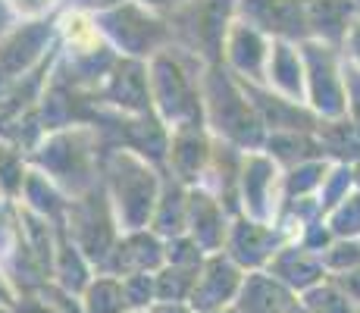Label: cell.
Returning <instances> with one entry per match:
<instances>
[{
  "mask_svg": "<svg viewBox=\"0 0 360 313\" xmlns=\"http://www.w3.org/2000/svg\"><path fill=\"white\" fill-rule=\"evenodd\" d=\"M342 75H345V101H348V116L360 125V66L345 57Z\"/></svg>",
  "mask_w": 360,
  "mask_h": 313,
  "instance_id": "cell-7",
  "label": "cell"
},
{
  "mask_svg": "<svg viewBox=\"0 0 360 313\" xmlns=\"http://www.w3.org/2000/svg\"><path fill=\"white\" fill-rule=\"evenodd\" d=\"M304 307L310 313H357L360 304H354L335 282H320L310 291H304Z\"/></svg>",
  "mask_w": 360,
  "mask_h": 313,
  "instance_id": "cell-4",
  "label": "cell"
},
{
  "mask_svg": "<svg viewBox=\"0 0 360 313\" xmlns=\"http://www.w3.org/2000/svg\"><path fill=\"white\" fill-rule=\"evenodd\" d=\"M323 263L332 276L348 273V269L360 267V238H335L323 250Z\"/></svg>",
  "mask_w": 360,
  "mask_h": 313,
  "instance_id": "cell-6",
  "label": "cell"
},
{
  "mask_svg": "<svg viewBox=\"0 0 360 313\" xmlns=\"http://www.w3.org/2000/svg\"><path fill=\"white\" fill-rule=\"evenodd\" d=\"M320 129V151L323 154H335L338 163H360V125L351 116H338V120H326Z\"/></svg>",
  "mask_w": 360,
  "mask_h": 313,
  "instance_id": "cell-3",
  "label": "cell"
},
{
  "mask_svg": "<svg viewBox=\"0 0 360 313\" xmlns=\"http://www.w3.org/2000/svg\"><path fill=\"white\" fill-rule=\"evenodd\" d=\"M345 57H348L351 63H357V66H360V13H357L354 23H351L348 38H345Z\"/></svg>",
  "mask_w": 360,
  "mask_h": 313,
  "instance_id": "cell-9",
  "label": "cell"
},
{
  "mask_svg": "<svg viewBox=\"0 0 360 313\" xmlns=\"http://www.w3.org/2000/svg\"><path fill=\"white\" fill-rule=\"evenodd\" d=\"M304 60H307L310 75V101L326 120L348 116V101H345V75L342 66L335 63L329 44H307L304 47Z\"/></svg>",
  "mask_w": 360,
  "mask_h": 313,
  "instance_id": "cell-1",
  "label": "cell"
},
{
  "mask_svg": "<svg viewBox=\"0 0 360 313\" xmlns=\"http://www.w3.org/2000/svg\"><path fill=\"white\" fill-rule=\"evenodd\" d=\"M354 6H357V13H360V0H354Z\"/></svg>",
  "mask_w": 360,
  "mask_h": 313,
  "instance_id": "cell-11",
  "label": "cell"
},
{
  "mask_svg": "<svg viewBox=\"0 0 360 313\" xmlns=\"http://www.w3.org/2000/svg\"><path fill=\"white\" fill-rule=\"evenodd\" d=\"M332 282H335L338 288H342L354 304H360V267L357 269H348V273L332 276Z\"/></svg>",
  "mask_w": 360,
  "mask_h": 313,
  "instance_id": "cell-8",
  "label": "cell"
},
{
  "mask_svg": "<svg viewBox=\"0 0 360 313\" xmlns=\"http://www.w3.org/2000/svg\"><path fill=\"white\" fill-rule=\"evenodd\" d=\"M357 313H360V310H357Z\"/></svg>",
  "mask_w": 360,
  "mask_h": 313,
  "instance_id": "cell-12",
  "label": "cell"
},
{
  "mask_svg": "<svg viewBox=\"0 0 360 313\" xmlns=\"http://www.w3.org/2000/svg\"><path fill=\"white\" fill-rule=\"evenodd\" d=\"M357 19L354 0H310L307 4V25L326 44H345L351 23Z\"/></svg>",
  "mask_w": 360,
  "mask_h": 313,
  "instance_id": "cell-2",
  "label": "cell"
},
{
  "mask_svg": "<svg viewBox=\"0 0 360 313\" xmlns=\"http://www.w3.org/2000/svg\"><path fill=\"white\" fill-rule=\"evenodd\" d=\"M329 229L335 238H360V188L329 210Z\"/></svg>",
  "mask_w": 360,
  "mask_h": 313,
  "instance_id": "cell-5",
  "label": "cell"
},
{
  "mask_svg": "<svg viewBox=\"0 0 360 313\" xmlns=\"http://www.w3.org/2000/svg\"><path fill=\"white\" fill-rule=\"evenodd\" d=\"M285 313H310V310H307V307H304V304H297V301H295V304H292V307H288Z\"/></svg>",
  "mask_w": 360,
  "mask_h": 313,
  "instance_id": "cell-10",
  "label": "cell"
}]
</instances>
